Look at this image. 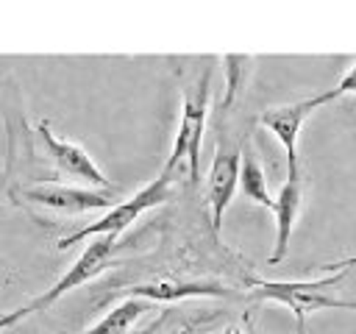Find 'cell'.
<instances>
[{
	"label": "cell",
	"instance_id": "6da1fadb",
	"mask_svg": "<svg viewBox=\"0 0 356 334\" xmlns=\"http://www.w3.org/2000/svg\"><path fill=\"white\" fill-rule=\"evenodd\" d=\"M348 273H328L314 281H267V278H250V295L261 301H273L286 306L295 315L298 334H303L306 317L320 309H350L348 298L334 295V287L345 278Z\"/></svg>",
	"mask_w": 356,
	"mask_h": 334
},
{
	"label": "cell",
	"instance_id": "7a4b0ae2",
	"mask_svg": "<svg viewBox=\"0 0 356 334\" xmlns=\"http://www.w3.org/2000/svg\"><path fill=\"white\" fill-rule=\"evenodd\" d=\"M209 97H211V70L206 67L197 75V81L184 89L175 142H172L170 156H167L161 170L175 173L178 164L186 161L189 178L197 181V175H200V145H203V131H206V117H209Z\"/></svg>",
	"mask_w": 356,
	"mask_h": 334
},
{
	"label": "cell",
	"instance_id": "3957f363",
	"mask_svg": "<svg viewBox=\"0 0 356 334\" xmlns=\"http://www.w3.org/2000/svg\"><path fill=\"white\" fill-rule=\"evenodd\" d=\"M172 192V173L161 170L150 184H145L142 189H136L131 198H122L117 200L108 212H103L95 223L67 234L58 239V248H70L75 242H86V239H95V237H106V234H114V237H122L125 228H131L147 209H156L161 206Z\"/></svg>",
	"mask_w": 356,
	"mask_h": 334
},
{
	"label": "cell",
	"instance_id": "277c9868",
	"mask_svg": "<svg viewBox=\"0 0 356 334\" xmlns=\"http://www.w3.org/2000/svg\"><path fill=\"white\" fill-rule=\"evenodd\" d=\"M334 103L331 97V89L325 92H317V95H309L303 100H295V103H281V106H267L261 114H259V125L267 128L284 148L286 153V173H298L300 170V159H298V139H300V128L303 122L323 106Z\"/></svg>",
	"mask_w": 356,
	"mask_h": 334
},
{
	"label": "cell",
	"instance_id": "5b68a950",
	"mask_svg": "<svg viewBox=\"0 0 356 334\" xmlns=\"http://www.w3.org/2000/svg\"><path fill=\"white\" fill-rule=\"evenodd\" d=\"M117 248H120V237H114V234L89 239L86 248L81 250V256L64 270V276H61L56 284H50L39 298L31 301V309H33V312H42V309L53 306L58 298H64L67 292H72V289L89 284L92 278H97V276L111 264Z\"/></svg>",
	"mask_w": 356,
	"mask_h": 334
},
{
	"label": "cell",
	"instance_id": "8992f818",
	"mask_svg": "<svg viewBox=\"0 0 356 334\" xmlns=\"http://www.w3.org/2000/svg\"><path fill=\"white\" fill-rule=\"evenodd\" d=\"M242 142H228L220 139L209 175H206V203H209V217H211V228L214 234H220L222 228V217L236 195L239 186V170H242Z\"/></svg>",
	"mask_w": 356,
	"mask_h": 334
},
{
	"label": "cell",
	"instance_id": "52a82bcc",
	"mask_svg": "<svg viewBox=\"0 0 356 334\" xmlns=\"http://www.w3.org/2000/svg\"><path fill=\"white\" fill-rule=\"evenodd\" d=\"M22 200L39 209H50L58 214H86V212H108L117 198L114 192H103V189H89V186H67V184H33L25 186Z\"/></svg>",
	"mask_w": 356,
	"mask_h": 334
},
{
	"label": "cell",
	"instance_id": "ba28073f",
	"mask_svg": "<svg viewBox=\"0 0 356 334\" xmlns=\"http://www.w3.org/2000/svg\"><path fill=\"white\" fill-rule=\"evenodd\" d=\"M36 136L47 153V159L67 175L78 178V181H86L89 186L95 189H103V192H114L111 181L106 178V173L95 164V159L86 153V148H81L78 142H70V139H61L50 131L47 122H36Z\"/></svg>",
	"mask_w": 356,
	"mask_h": 334
},
{
	"label": "cell",
	"instance_id": "9c48e42d",
	"mask_svg": "<svg viewBox=\"0 0 356 334\" xmlns=\"http://www.w3.org/2000/svg\"><path fill=\"white\" fill-rule=\"evenodd\" d=\"M131 298H145L150 303H175L186 298H231L234 292L217 281H186V278H153L134 284Z\"/></svg>",
	"mask_w": 356,
	"mask_h": 334
},
{
	"label": "cell",
	"instance_id": "30bf717a",
	"mask_svg": "<svg viewBox=\"0 0 356 334\" xmlns=\"http://www.w3.org/2000/svg\"><path fill=\"white\" fill-rule=\"evenodd\" d=\"M300 200H303V170L298 173H286V181L281 184L275 203H273V217H275V242H273V253H270V264H278L286 250H289V239L295 231V220L300 212Z\"/></svg>",
	"mask_w": 356,
	"mask_h": 334
},
{
	"label": "cell",
	"instance_id": "8fae6325",
	"mask_svg": "<svg viewBox=\"0 0 356 334\" xmlns=\"http://www.w3.org/2000/svg\"><path fill=\"white\" fill-rule=\"evenodd\" d=\"M153 309V303L150 301H145V298H125V301H120L117 306H111L95 326H89L83 334H128L131 328H134V323L145 315V312H150Z\"/></svg>",
	"mask_w": 356,
	"mask_h": 334
},
{
	"label": "cell",
	"instance_id": "7c38bea8",
	"mask_svg": "<svg viewBox=\"0 0 356 334\" xmlns=\"http://www.w3.org/2000/svg\"><path fill=\"white\" fill-rule=\"evenodd\" d=\"M239 189H242V195H245L250 203H259V206H264V209H270V212H273L275 198L270 195L267 175H264V170H261V164H259V159H256V153H253L250 148H245V153H242Z\"/></svg>",
	"mask_w": 356,
	"mask_h": 334
},
{
	"label": "cell",
	"instance_id": "4fadbf2b",
	"mask_svg": "<svg viewBox=\"0 0 356 334\" xmlns=\"http://www.w3.org/2000/svg\"><path fill=\"white\" fill-rule=\"evenodd\" d=\"M222 70H225V89H222V100H220V111H228L236 97L242 95L248 75L253 70V56L245 53H225L222 56Z\"/></svg>",
	"mask_w": 356,
	"mask_h": 334
},
{
	"label": "cell",
	"instance_id": "5bb4252c",
	"mask_svg": "<svg viewBox=\"0 0 356 334\" xmlns=\"http://www.w3.org/2000/svg\"><path fill=\"white\" fill-rule=\"evenodd\" d=\"M345 95H356V64L353 67H348V72L339 78V84L331 89V97L334 100H339V97H345Z\"/></svg>",
	"mask_w": 356,
	"mask_h": 334
},
{
	"label": "cell",
	"instance_id": "9a60e30c",
	"mask_svg": "<svg viewBox=\"0 0 356 334\" xmlns=\"http://www.w3.org/2000/svg\"><path fill=\"white\" fill-rule=\"evenodd\" d=\"M33 309H31V303H25V306H17V309H8V312H0V331H6V328H11V326H17L22 317H28Z\"/></svg>",
	"mask_w": 356,
	"mask_h": 334
},
{
	"label": "cell",
	"instance_id": "2e32d148",
	"mask_svg": "<svg viewBox=\"0 0 356 334\" xmlns=\"http://www.w3.org/2000/svg\"><path fill=\"white\" fill-rule=\"evenodd\" d=\"M350 267H356V256H350V259H339V262H331V264H323L325 276H328V273H348Z\"/></svg>",
	"mask_w": 356,
	"mask_h": 334
},
{
	"label": "cell",
	"instance_id": "e0dca14e",
	"mask_svg": "<svg viewBox=\"0 0 356 334\" xmlns=\"http://www.w3.org/2000/svg\"><path fill=\"white\" fill-rule=\"evenodd\" d=\"M350 312H356V301H350Z\"/></svg>",
	"mask_w": 356,
	"mask_h": 334
},
{
	"label": "cell",
	"instance_id": "ac0fdd59",
	"mask_svg": "<svg viewBox=\"0 0 356 334\" xmlns=\"http://www.w3.org/2000/svg\"><path fill=\"white\" fill-rule=\"evenodd\" d=\"M256 334H261V331H256Z\"/></svg>",
	"mask_w": 356,
	"mask_h": 334
}]
</instances>
